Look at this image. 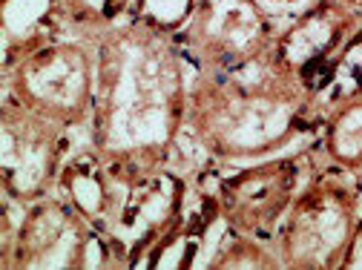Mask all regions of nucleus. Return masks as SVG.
Masks as SVG:
<instances>
[{
	"instance_id": "1",
	"label": "nucleus",
	"mask_w": 362,
	"mask_h": 270,
	"mask_svg": "<svg viewBox=\"0 0 362 270\" xmlns=\"http://www.w3.org/2000/svg\"><path fill=\"white\" fill-rule=\"evenodd\" d=\"M89 40L95 43V104L86 144L118 172L181 164L196 69L178 37L127 15Z\"/></svg>"
},
{
	"instance_id": "2",
	"label": "nucleus",
	"mask_w": 362,
	"mask_h": 270,
	"mask_svg": "<svg viewBox=\"0 0 362 270\" xmlns=\"http://www.w3.org/2000/svg\"><path fill=\"white\" fill-rule=\"evenodd\" d=\"M325 110L274 49L221 72H196L187 139L204 158L230 167L285 153L320 135Z\"/></svg>"
},
{
	"instance_id": "3",
	"label": "nucleus",
	"mask_w": 362,
	"mask_h": 270,
	"mask_svg": "<svg viewBox=\"0 0 362 270\" xmlns=\"http://www.w3.org/2000/svg\"><path fill=\"white\" fill-rule=\"evenodd\" d=\"M362 213V172L320 155L288 207L274 250L285 270H339Z\"/></svg>"
},
{
	"instance_id": "4",
	"label": "nucleus",
	"mask_w": 362,
	"mask_h": 270,
	"mask_svg": "<svg viewBox=\"0 0 362 270\" xmlns=\"http://www.w3.org/2000/svg\"><path fill=\"white\" fill-rule=\"evenodd\" d=\"M0 228L4 270H118L107 239L58 193L32 204L4 199Z\"/></svg>"
},
{
	"instance_id": "5",
	"label": "nucleus",
	"mask_w": 362,
	"mask_h": 270,
	"mask_svg": "<svg viewBox=\"0 0 362 270\" xmlns=\"http://www.w3.org/2000/svg\"><path fill=\"white\" fill-rule=\"evenodd\" d=\"M4 98L86 135L95 104V43L61 35L4 69Z\"/></svg>"
},
{
	"instance_id": "6",
	"label": "nucleus",
	"mask_w": 362,
	"mask_h": 270,
	"mask_svg": "<svg viewBox=\"0 0 362 270\" xmlns=\"http://www.w3.org/2000/svg\"><path fill=\"white\" fill-rule=\"evenodd\" d=\"M320 161V144L305 141L259 161L216 167L213 190L228 228L245 236L274 242L299 187Z\"/></svg>"
},
{
	"instance_id": "7",
	"label": "nucleus",
	"mask_w": 362,
	"mask_h": 270,
	"mask_svg": "<svg viewBox=\"0 0 362 270\" xmlns=\"http://www.w3.org/2000/svg\"><path fill=\"white\" fill-rule=\"evenodd\" d=\"M193 175L181 164H156L124 172L121 201L104 233L118 270H141L147 253L175 228L193 199Z\"/></svg>"
},
{
	"instance_id": "8",
	"label": "nucleus",
	"mask_w": 362,
	"mask_h": 270,
	"mask_svg": "<svg viewBox=\"0 0 362 270\" xmlns=\"http://www.w3.org/2000/svg\"><path fill=\"white\" fill-rule=\"evenodd\" d=\"M78 132L40 118L21 104H0V187L4 199L32 204L52 196Z\"/></svg>"
},
{
	"instance_id": "9",
	"label": "nucleus",
	"mask_w": 362,
	"mask_h": 270,
	"mask_svg": "<svg viewBox=\"0 0 362 270\" xmlns=\"http://www.w3.org/2000/svg\"><path fill=\"white\" fill-rule=\"evenodd\" d=\"M276 32L262 0H199L178 43L196 72H221L270 52Z\"/></svg>"
},
{
	"instance_id": "10",
	"label": "nucleus",
	"mask_w": 362,
	"mask_h": 270,
	"mask_svg": "<svg viewBox=\"0 0 362 270\" xmlns=\"http://www.w3.org/2000/svg\"><path fill=\"white\" fill-rule=\"evenodd\" d=\"M359 20L362 15L339 0H310L285 26H279L274 55L320 101L331 64Z\"/></svg>"
},
{
	"instance_id": "11",
	"label": "nucleus",
	"mask_w": 362,
	"mask_h": 270,
	"mask_svg": "<svg viewBox=\"0 0 362 270\" xmlns=\"http://www.w3.org/2000/svg\"><path fill=\"white\" fill-rule=\"evenodd\" d=\"M121 184L124 172H118L83 141L66 158L55 193L104 236L121 201Z\"/></svg>"
},
{
	"instance_id": "12",
	"label": "nucleus",
	"mask_w": 362,
	"mask_h": 270,
	"mask_svg": "<svg viewBox=\"0 0 362 270\" xmlns=\"http://www.w3.org/2000/svg\"><path fill=\"white\" fill-rule=\"evenodd\" d=\"M66 32L64 0H0V49L4 69Z\"/></svg>"
},
{
	"instance_id": "13",
	"label": "nucleus",
	"mask_w": 362,
	"mask_h": 270,
	"mask_svg": "<svg viewBox=\"0 0 362 270\" xmlns=\"http://www.w3.org/2000/svg\"><path fill=\"white\" fill-rule=\"evenodd\" d=\"M320 155L342 170L362 172V95L325 110L320 129Z\"/></svg>"
},
{
	"instance_id": "14",
	"label": "nucleus",
	"mask_w": 362,
	"mask_h": 270,
	"mask_svg": "<svg viewBox=\"0 0 362 270\" xmlns=\"http://www.w3.org/2000/svg\"><path fill=\"white\" fill-rule=\"evenodd\" d=\"M356 95H362V20L348 35V40L342 43V49L337 52L331 64V72L325 78L322 95H320V107L328 110Z\"/></svg>"
},
{
	"instance_id": "15",
	"label": "nucleus",
	"mask_w": 362,
	"mask_h": 270,
	"mask_svg": "<svg viewBox=\"0 0 362 270\" xmlns=\"http://www.w3.org/2000/svg\"><path fill=\"white\" fill-rule=\"evenodd\" d=\"M282 267L274 242L228 230L218 242L207 270H276Z\"/></svg>"
},
{
	"instance_id": "16",
	"label": "nucleus",
	"mask_w": 362,
	"mask_h": 270,
	"mask_svg": "<svg viewBox=\"0 0 362 270\" xmlns=\"http://www.w3.org/2000/svg\"><path fill=\"white\" fill-rule=\"evenodd\" d=\"M135 0H64L66 32L81 37H95L112 23L129 15Z\"/></svg>"
},
{
	"instance_id": "17",
	"label": "nucleus",
	"mask_w": 362,
	"mask_h": 270,
	"mask_svg": "<svg viewBox=\"0 0 362 270\" xmlns=\"http://www.w3.org/2000/svg\"><path fill=\"white\" fill-rule=\"evenodd\" d=\"M196 4L199 0H135L129 9V18H135L139 23H144L161 35L178 37L193 20Z\"/></svg>"
},
{
	"instance_id": "18",
	"label": "nucleus",
	"mask_w": 362,
	"mask_h": 270,
	"mask_svg": "<svg viewBox=\"0 0 362 270\" xmlns=\"http://www.w3.org/2000/svg\"><path fill=\"white\" fill-rule=\"evenodd\" d=\"M339 270H362V213L356 218V228H354V236L348 242V250L342 256Z\"/></svg>"
},
{
	"instance_id": "19",
	"label": "nucleus",
	"mask_w": 362,
	"mask_h": 270,
	"mask_svg": "<svg viewBox=\"0 0 362 270\" xmlns=\"http://www.w3.org/2000/svg\"><path fill=\"white\" fill-rule=\"evenodd\" d=\"M262 4H267L270 9H291V6H299L302 0H262Z\"/></svg>"
},
{
	"instance_id": "20",
	"label": "nucleus",
	"mask_w": 362,
	"mask_h": 270,
	"mask_svg": "<svg viewBox=\"0 0 362 270\" xmlns=\"http://www.w3.org/2000/svg\"><path fill=\"white\" fill-rule=\"evenodd\" d=\"M339 4H345L348 9H354V12H359V15H362V0H339Z\"/></svg>"
}]
</instances>
